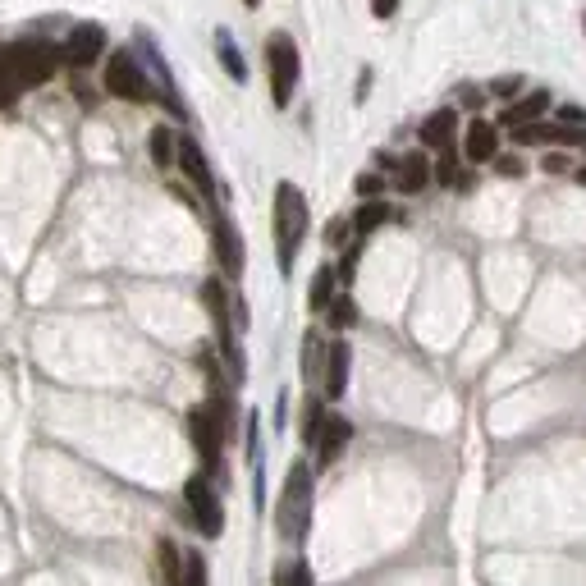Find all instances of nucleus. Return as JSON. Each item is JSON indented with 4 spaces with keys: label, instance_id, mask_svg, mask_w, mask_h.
<instances>
[{
    "label": "nucleus",
    "instance_id": "nucleus-1",
    "mask_svg": "<svg viewBox=\"0 0 586 586\" xmlns=\"http://www.w3.org/2000/svg\"><path fill=\"white\" fill-rule=\"evenodd\" d=\"M307 197L298 184H289L284 179L280 188H275V257H280V271L289 275L293 271V257H298V248H303L307 239Z\"/></svg>",
    "mask_w": 586,
    "mask_h": 586
},
{
    "label": "nucleus",
    "instance_id": "nucleus-2",
    "mask_svg": "<svg viewBox=\"0 0 586 586\" xmlns=\"http://www.w3.org/2000/svg\"><path fill=\"white\" fill-rule=\"evenodd\" d=\"M307 522H312V467L298 458L284 477L280 504H275V532H280V541H303Z\"/></svg>",
    "mask_w": 586,
    "mask_h": 586
},
{
    "label": "nucleus",
    "instance_id": "nucleus-3",
    "mask_svg": "<svg viewBox=\"0 0 586 586\" xmlns=\"http://www.w3.org/2000/svg\"><path fill=\"white\" fill-rule=\"evenodd\" d=\"M266 74H271V101L284 110L293 101L298 74H303V60H298V46H293L289 33H271V42H266Z\"/></svg>",
    "mask_w": 586,
    "mask_h": 586
},
{
    "label": "nucleus",
    "instance_id": "nucleus-4",
    "mask_svg": "<svg viewBox=\"0 0 586 586\" xmlns=\"http://www.w3.org/2000/svg\"><path fill=\"white\" fill-rule=\"evenodd\" d=\"M0 55H5V65L14 69L23 92H28V87H42L46 78L55 74V65H60V46H51V42H14Z\"/></svg>",
    "mask_w": 586,
    "mask_h": 586
},
{
    "label": "nucleus",
    "instance_id": "nucleus-5",
    "mask_svg": "<svg viewBox=\"0 0 586 586\" xmlns=\"http://www.w3.org/2000/svg\"><path fill=\"white\" fill-rule=\"evenodd\" d=\"M106 92L120 101H152V78L133 51H115L106 60Z\"/></svg>",
    "mask_w": 586,
    "mask_h": 586
},
{
    "label": "nucleus",
    "instance_id": "nucleus-6",
    "mask_svg": "<svg viewBox=\"0 0 586 586\" xmlns=\"http://www.w3.org/2000/svg\"><path fill=\"white\" fill-rule=\"evenodd\" d=\"M202 303H207L211 321H216V339H220L225 362L234 367V376H243V358H239V339H234V321H229V293H225V284H220V280L202 284Z\"/></svg>",
    "mask_w": 586,
    "mask_h": 586
},
{
    "label": "nucleus",
    "instance_id": "nucleus-7",
    "mask_svg": "<svg viewBox=\"0 0 586 586\" xmlns=\"http://www.w3.org/2000/svg\"><path fill=\"white\" fill-rule=\"evenodd\" d=\"M184 500H188V513H193V522H197V532L202 536L225 532V509H220V495H216V486L207 481V472H202V477H188Z\"/></svg>",
    "mask_w": 586,
    "mask_h": 586
},
{
    "label": "nucleus",
    "instance_id": "nucleus-8",
    "mask_svg": "<svg viewBox=\"0 0 586 586\" xmlns=\"http://www.w3.org/2000/svg\"><path fill=\"white\" fill-rule=\"evenodd\" d=\"M101 51H106V28L101 23H78L74 33L65 37V46H60V60L74 69H87V65H97Z\"/></svg>",
    "mask_w": 586,
    "mask_h": 586
},
{
    "label": "nucleus",
    "instance_id": "nucleus-9",
    "mask_svg": "<svg viewBox=\"0 0 586 586\" xmlns=\"http://www.w3.org/2000/svg\"><path fill=\"white\" fill-rule=\"evenodd\" d=\"M211 239H216L220 271H225L229 280H239V275H243V239H239V229H234V220H229V216L211 220Z\"/></svg>",
    "mask_w": 586,
    "mask_h": 586
},
{
    "label": "nucleus",
    "instance_id": "nucleus-10",
    "mask_svg": "<svg viewBox=\"0 0 586 586\" xmlns=\"http://www.w3.org/2000/svg\"><path fill=\"white\" fill-rule=\"evenodd\" d=\"M463 156L472 165L495 161V156H500V129H495V124H486V120H472V124H467V133H463Z\"/></svg>",
    "mask_w": 586,
    "mask_h": 586
},
{
    "label": "nucleus",
    "instance_id": "nucleus-11",
    "mask_svg": "<svg viewBox=\"0 0 586 586\" xmlns=\"http://www.w3.org/2000/svg\"><path fill=\"white\" fill-rule=\"evenodd\" d=\"M174 165H179V170H184L188 179H193V188H197L202 197H211V193H216V179H211V165H207V156H202V147H197L193 138H179V161H174Z\"/></svg>",
    "mask_w": 586,
    "mask_h": 586
},
{
    "label": "nucleus",
    "instance_id": "nucleus-12",
    "mask_svg": "<svg viewBox=\"0 0 586 586\" xmlns=\"http://www.w3.org/2000/svg\"><path fill=\"white\" fill-rule=\"evenodd\" d=\"M353 440V422L348 417H326V426H321V435H316V467H330L339 454H344V445Z\"/></svg>",
    "mask_w": 586,
    "mask_h": 586
},
{
    "label": "nucleus",
    "instance_id": "nucleus-13",
    "mask_svg": "<svg viewBox=\"0 0 586 586\" xmlns=\"http://www.w3.org/2000/svg\"><path fill=\"white\" fill-rule=\"evenodd\" d=\"M454 133H458V110H435V115H426L422 124V147H435V152H449L454 147Z\"/></svg>",
    "mask_w": 586,
    "mask_h": 586
},
{
    "label": "nucleus",
    "instance_id": "nucleus-14",
    "mask_svg": "<svg viewBox=\"0 0 586 586\" xmlns=\"http://www.w3.org/2000/svg\"><path fill=\"white\" fill-rule=\"evenodd\" d=\"M545 110H550V92H541V87H536V92H527L522 101H513L500 120L509 124V129H527V124H541Z\"/></svg>",
    "mask_w": 586,
    "mask_h": 586
},
{
    "label": "nucleus",
    "instance_id": "nucleus-15",
    "mask_svg": "<svg viewBox=\"0 0 586 586\" xmlns=\"http://www.w3.org/2000/svg\"><path fill=\"white\" fill-rule=\"evenodd\" d=\"M348 362H353V353H348L344 339H335L326 353V376H321V385H326L330 399H339V394L348 390Z\"/></svg>",
    "mask_w": 586,
    "mask_h": 586
},
{
    "label": "nucleus",
    "instance_id": "nucleus-16",
    "mask_svg": "<svg viewBox=\"0 0 586 586\" xmlns=\"http://www.w3.org/2000/svg\"><path fill=\"white\" fill-rule=\"evenodd\" d=\"M394 184H399V193H422V188L431 184V161H426L422 152L403 156V161H399V174H394Z\"/></svg>",
    "mask_w": 586,
    "mask_h": 586
},
{
    "label": "nucleus",
    "instance_id": "nucleus-17",
    "mask_svg": "<svg viewBox=\"0 0 586 586\" xmlns=\"http://www.w3.org/2000/svg\"><path fill=\"white\" fill-rule=\"evenodd\" d=\"M326 353H330V348L321 344V335H316V330H307V339H303V380H307V385H316V380L326 376Z\"/></svg>",
    "mask_w": 586,
    "mask_h": 586
},
{
    "label": "nucleus",
    "instance_id": "nucleus-18",
    "mask_svg": "<svg viewBox=\"0 0 586 586\" xmlns=\"http://www.w3.org/2000/svg\"><path fill=\"white\" fill-rule=\"evenodd\" d=\"M335 284H339L335 266H321V271L312 275V289H307V307H312V312H326V307L335 303Z\"/></svg>",
    "mask_w": 586,
    "mask_h": 586
},
{
    "label": "nucleus",
    "instance_id": "nucleus-19",
    "mask_svg": "<svg viewBox=\"0 0 586 586\" xmlns=\"http://www.w3.org/2000/svg\"><path fill=\"white\" fill-rule=\"evenodd\" d=\"M216 55H220V65H225V74L234 78V83H248V65H243V51L234 46V37L220 28L216 33Z\"/></svg>",
    "mask_w": 586,
    "mask_h": 586
},
{
    "label": "nucleus",
    "instance_id": "nucleus-20",
    "mask_svg": "<svg viewBox=\"0 0 586 586\" xmlns=\"http://www.w3.org/2000/svg\"><path fill=\"white\" fill-rule=\"evenodd\" d=\"M147 147H152V161H156V170H170L174 161H179V138H174L170 129H152V138H147Z\"/></svg>",
    "mask_w": 586,
    "mask_h": 586
},
{
    "label": "nucleus",
    "instance_id": "nucleus-21",
    "mask_svg": "<svg viewBox=\"0 0 586 586\" xmlns=\"http://www.w3.org/2000/svg\"><path fill=\"white\" fill-rule=\"evenodd\" d=\"M156 559H161V577H165V582L179 586V577H184V554L174 550L170 536H161V541H156Z\"/></svg>",
    "mask_w": 586,
    "mask_h": 586
},
{
    "label": "nucleus",
    "instance_id": "nucleus-22",
    "mask_svg": "<svg viewBox=\"0 0 586 586\" xmlns=\"http://www.w3.org/2000/svg\"><path fill=\"white\" fill-rule=\"evenodd\" d=\"M385 220H390V207H385V202H367V207H358V216H353V234L367 239L371 229H380Z\"/></svg>",
    "mask_w": 586,
    "mask_h": 586
},
{
    "label": "nucleus",
    "instance_id": "nucleus-23",
    "mask_svg": "<svg viewBox=\"0 0 586 586\" xmlns=\"http://www.w3.org/2000/svg\"><path fill=\"white\" fill-rule=\"evenodd\" d=\"M321 426H326V408H321L316 399H307L303 403V445L316 449V435H321Z\"/></svg>",
    "mask_w": 586,
    "mask_h": 586
},
{
    "label": "nucleus",
    "instance_id": "nucleus-24",
    "mask_svg": "<svg viewBox=\"0 0 586 586\" xmlns=\"http://www.w3.org/2000/svg\"><path fill=\"white\" fill-rule=\"evenodd\" d=\"M326 312H330V326H335V330H348L353 321H358V303H353L348 293H339V298L326 307Z\"/></svg>",
    "mask_w": 586,
    "mask_h": 586
},
{
    "label": "nucleus",
    "instance_id": "nucleus-25",
    "mask_svg": "<svg viewBox=\"0 0 586 586\" xmlns=\"http://www.w3.org/2000/svg\"><path fill=\"white\" fill-rule=\"evenodd\" d=\"M179 586H207V559L197 550L184 554V577H179Z\"/></svg>",
    "mask_w": 586,
    "mask_h": 586
},
{
    "label": "nucleus",
    "instance_id": "nucleus-26",
    "mask_svg": "<svg viewBox=\"0 0 586 586\" xmlns=\"http://www.w3.org/2000/svg\"><path fill=\"white\" fill-rule=\"evenodd\" d=\"M271 586H312V573H307V564H280Z\"/></svg>",
    "mask_w": 586,
    "mask_h": 586
},
{
    "label": "nucleus",
    "instance_id": "nucleus-27",
    "mask_svg": "<svg viewBox=\"0 0 586 586\" xmlns=\"http://www.w3.org/2000/svg\"><path fill=\"white\" fill-rule=\"evenodd\" d=\"M19 92H23L19 78H14V69L5 65V55H0V110H10L14 101H19Z\"/></svg>",
    "mask_w": 586,
    "mask_h": 586
},
{
    "label": "nucleus",
    "instance_id": "nucleus-28",
    "mask_svg": "<svg viewBox=\"0 0 586 586\" xmlns=\"http://www.w3.org/2000/svg\"><path fill=\"white\" fill-rule=\"evenodd\" d=\"M358 257H362V243H353V248L344 252V261H339V284H353V275H358Z\"/></svg>",
    "mask_w": 586,
    "mask_h": 586
},
{
    "label": "nucleus",
    "instance_id": "nucleus-29",
    "mask_svg": "<svg viewBox=\"0 0 586 586\" xmlns=\"http://www.w3.org/2000/svg\"><path fill=\"white\" fill-rule=\"evenodd\" d=\"M495 170H500L504 179H518V174H527V161H522V156H495Z\"/></svg>",
    "mask_w": 586,
    "mask_h": 586
},
{
    "label": "nucleus",
    "instance_id": "nucleus-30",
    "mask_svg": "<svg viewBox=\"0 0 586 586\" xmlns=\"http://www.w3.org/2000/svg\"><path fill=\"white\" fill-rule=\"evenodd\" d=\"M435 179H440V184H458V161H454V152H445V161L435 165Z\"/></svg>",
    "mask_w": 586,
    "mask_h": 586
},
{
    "label": "nucleus",
    "instance_id": "nucleus-31",
    "mask_svg": "<svg viewBox=\"0 0 586 586\" xmlns=\"http://www.w3.org/2000/svg\"><path fill=\"white\" fill-rule=\"evenodd\" d=\"M518 87H522V78L509 74V78H495V83H490V92H495V97H513Z\"/></svg>",
    "mask_w": 586,
    "mask_h": 586
},
{
    "label": "nucleus",
    "instance_id": "nucleus-32",
    "mask_svg": "<svg viewBox=\"0 0 586 586\" xmlns=\"http://www.w3.org/2000/svg\"><path fill=\"white\" fill-rule=\"evenodd\" d=\"M541 170H545V174H564V170H573V165H568L564 152H550V156L541 161Z\"/></svg>",
    "mask_w": 586,
    "mask_h": 586
},
{
    "label": "nucleus",
    "instance_id": "nucleus-33",
    "mask_svg": "<svg viewBox=\"0 0 586 586\" xmlns=\"http://www.w3.org/2000/svg\"><path fill=\"white\" fill-rule=\"evenodd\" d=\"M380 188H385V179H380V174H362V179H358V193L362 197H376Z\"/></svg>",
    "mask_w": 586,
    "mask_h": 586
},
{
    "label": "nucleus",
    "instance_id": "nucleus-34",
    "mask_svg": "<svg viewBox=\"0 0 586 586\" xmlns=\"http://www.w3.org/2000/svg\"><path fill=\"white\" fill-rule=\"evenodd\" d=\"M394 10H399V0H371V14H376V19H394Z\"/></svg>",
    "mask_w": 586,
    "mask_h": 586
},
{
    "label": "nucleus",
    "instance_id": "nucleus-35",
    "mask_svg": "<svg viewBox=\"0 0 586 586\" xmlns=\"http://www.w3.org/2000/svg\"><path fill=\"white\" fill-rule=\"evenodd\" d=\"M326 239H330V243H335V248H339V243H344V239H348V220H330V229H326Z\"/></svg>",
    "mask_w": 586,
    "mask_h": 586
},
{
    "label": "nucleus",
    "instance_id": "nucleus-36",
    "mask_svg": "<svg viewBox=\"0 0 586 586\" xmlns=\"http://www.w3.org/2000/svg\"><path fill=\"white\" fill-rule=\"evenodd\" d=\"M577 184H582V188H586V165H582V170H577Z\"/></svg>",
    "mask_w": 586,
    "mask_h": 586
},
{
    "label": "nucleus",
    "instance_id": "nucleus-37",
    "mask_svg": "<svg viewBox=\"0 0 586 586\" xmlns=\"http://www.w3.org/2000/svg\"><path fill=\"white\" fill-rule=\"evenodd\" d=\"M243 5H248V10H257V5H261V0H243Z\"/></svg>",
    "mask_w": 586,
    "mask_h": 586
},
{
    "label": "nucleus",
    "instance_id": "nucleus-38",
    "mask_svg": "<svg viewBox=\"0 0 586 586\" xmlns=\"http://www.w3.org/2000/svg\"><path fill=\"white\" fill-rule=\"evenodd\" d=\"M582 23H586V19H582Z\"/></svg>",
    "mask_w": 586,
    "mask_h": 586
}]
</instances>
